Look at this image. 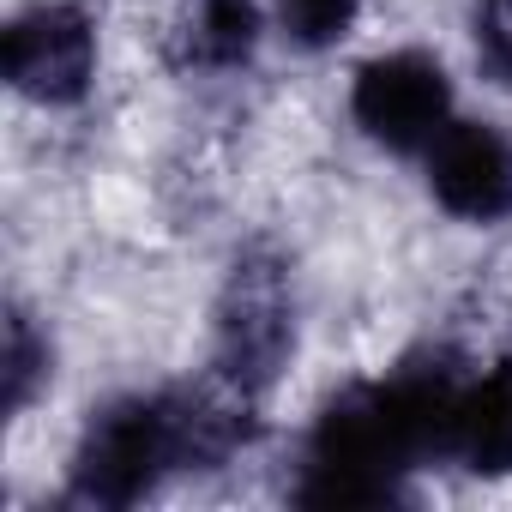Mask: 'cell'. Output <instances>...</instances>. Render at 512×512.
<instances>
[{
    "label": "cell",
    "mask_w": 512,
    "mask_h": 512,
    "mask_svg": "<svg viewBox=\"0 0 512 512\" xmlns=\"http://www.w3.org/2000/svg\"><path fill=\"white\" fill-rule=\"evenodd\" d=\"M296 350V320H290V284L284 266L272 260H235L229 290H223V320H217V368L229 392L260 398L278 368Z\"/></svg>",
    "instance_id": "2"
},
{
    "label": "cell",
    "mask_w": 512,
    "mask_h": 512,
    "mask_svg": "<svg viewBox=\"0 0 512 512\" xmlns=\"http://www.w3.org/2000/svg\"><path fill=\"white\" fill-rule=\"evenodd\" d=\"M476 49L494 79H512V0H476Z\"/></svg>",
    "instance_id": "10"
},
{
    "label": "cell",
    "mask_w": 512,
    "mask_h": 512,
    "mask_svg": "<svg viewBox=\"0 0 512 512\" xmlns=\"http://www.w3.org/2000/svg\"><path fill=\"white\" fill-rule=\"evenodd\" d=\"M350 115L386 151H428L452 121L446 67L434 55H422V49L374 55L350 85Z\"/></svg>",
    "instance_id": "3"
},
{
    "label": "cell",
    "mask_w": 512,
    "mask_h": 512,
    "mask_svg": "<svg viewBox=\"0 0 512 512\" xmlns=\"http://www.w3.org/2000/svg\"><path fill=\"white\" fill-rule=\"evenodd\" d=\"M356 13H362V0H278V19H284L290 43H302V49L344 43L350 25H356Z\"/></svg>",
    "instance_id": "8"
},
{
    "label": "cell",
    "mask_w": 512,
    "mask_h": 512,
    "mask_svg": "<svg viewBox=\"0 0 512 512\" xmlns=\"http://www.w3.org/2000/svg\"><path fill=\"white\" fill-rule=\"evenodd\" d=\"M0 61H7V79H13L19 97H31L43 109L79 103L91 91V73H97L91 13L73 7V0H43V7H31L7 25Z\"/></svg>",
    "instance_id": "4"
},
{
    "label": "cell",
    "mask_w": 512,
    "mask_h": 512,
    "mask_svg": "<svg viewBox=\"0 0 512 512\" xmlns=\"http://www.w3.org/2000/svg\"><path fill=\"white\" fill-rule=\"evenodd\" d=\"M428 193L464 223L512 217V139L488 121H446L428 145Z\"/></svg>",
    "instance_id": "5"
},
{
    "label": "cell",
    "mask_w": 512,
    "mask_h": 512,
    "mask_svg": "<svg viewBox=\"0 0 512 512\" xmlns=\"http://www.w3.org/2000/svg\"><path fill=\"white\" fill-rule=\"evenodd\" d=\"M260 43V13L253 0H199L193 31H187V55L199 67H241Z\"/></svg>",
    "instance_id": "7"
},
{
    "label": "cell",
    "mask_w": 512,
    "mask_h": 512,
    "mask_svg": "<svg viewBox=\"0 0 512 512\" xmlns=\"http://www.w3.org/2000/svg\"><path fill=\"white\" fill-rule=\"evenodd\" d=\"M169 470H187L181 392H169V398H121L85 428V440L73 452V500H85V506H133Z\"/></svg>",
    "instance_id": "1"
},
{
    "label": "cell",
    "mask_w": 512,
    "mask_h": 512,
    "mask_svg": "<svg viewBox=\"0 0 512 512\" xmlns=\"http://www.w3.org/2000/svg\"><path fill=\"white\" fill-rule=\"evenodd\" d=\"M43 368H49V350L37 344L31 320L13 314V326H7V368H0V380H7V410H25V404H31Z\"/></svg>",
    "instance_id": "9"
},
{
    "label": "cell",
    "mask_w": 512,
    "mask_h": 512,
    "mask_svg": "<svg viewBox=\"0 0 512 512\" xmlns=\"http://www.w3.org/2000/svg\"><path fill=\"white\" fill-rule=\"evenodd\" d=\"M452 452H458L476 476L512 470V356L494 362L488 374L464 380L458 416H452Z\"/></svg>",
    "instance_id": "6"
}]
</instances>
